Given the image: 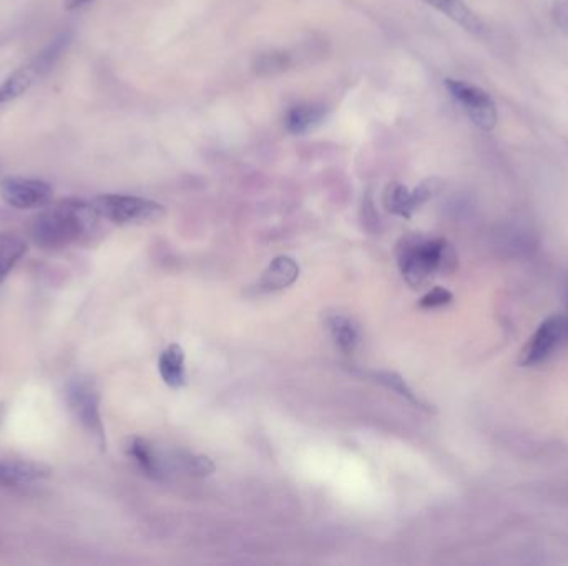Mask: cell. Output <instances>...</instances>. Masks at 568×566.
I'll use <instances>...</instances> for the list:
<instances>
[{"mask_svg": "<svg viewBox=\"0 0 568 566\" xmlns=\"http://www.w3.org/2000/svg\"><path fill=\"white\" fill-rule=\"evenodd\" d=\"M98 218L90 201L64 200L40 213L32 223V238L45 249H60L79 243L97 225Z\"/></svg>", "mask_w": 568, "mask_h": 566, "instance_id": "6da1fadb", "label": "cell"}, {"mask_svg": "<svg viewBox=\"0 0 568 566\" xmlns=\"http://www.w3.org/2000/svg\"><path fill=\"white\" fill-rule=\"evenodd\" d=\"M402 276L412 288H421L432 274H449L457 268L456 249L442 238L407 236L397 246Z\"/></svg>", "mask_w": 568, "mask_h": 566, "instance_id": "7a4b0ae2", "label": "cell"}, {"mask_svg": "<svg viewBox=\"0 0 568 566\" xmlns=\"http://www.w3.org/2000/svg\"><path fill=\"white\" fill-rule=\"evenodd\" d=\"M100 220L113 225H148L162 220L167 210L157 201L132 195H100L90 201Z\"/></svg>", "mask_w": 568, "mask_h": 566, "instance_id": "3957f363", "label": "cell"}, {"mask_svg": "<svg viewBox=\"0 0 568 566\" xmlns=\"http://www.w3.org/2000/svg\"><path fill=\"white\" fill-rule=\"evenodd\" d=\"M69 42V34L60 35L59 39H55L47 49L42 50L32 62L10 75L9 79L0 85V103L12 102L20 95H24L40 77H44L54 67Z\"/></svg>", "mask_w": 568, "mask_h": 566, "instance_id": "277c9868", "label": "cell"}, {"mask_svg": "<svg viewBox=\"0 0 568 566\" xmlns=\"http://www.w3.org/2000/svg\"><path fill=\"white\" fill-rule=\"evenodd\" d=\"M446 87L475 127L484 132L494 130L499 115L494 98L489 93L464 80L447 79Z\"/></svg>", "mask_w": 568, "mask_h": 566, "instance_id": "5b68a950", "label": "cell"}, {"mask_svg": "<svg viewBox=\"0 0 568 566\" xmlns=\"http://www.w3.org/2000/svg\"><path fill=\"white\" fill-rule=\"evenodd\" d=\"M67 402L75 419L84 425L98 440V444L105 445V429H103L102 410H100V394L97 386L90 379L79 377L70 382L67 387Z\"/></svg>", "mask_w": 568, "mask_h": 566, "instance_id": "8992f818", "label": "cell"}, {"mask_svg": "<svg viewBox=\"0 0 568 566\" xmlns=\"http://www.w3.org/2000/svg\"><path fill=\"white\" fill-rule=\"evenodd\" d=\"M0 196L7 205L17 210H37L49 205L54 198V188L37 178L9 176L0 181Z\"/></svg>", "mask_w": 568, "mask_h": 566, "instance_id": "52a82bcc", "label": "cell"}, {"mask_svg": "<svg viewBox=\"0 0 568 566\" xmlns=\"http://www.w3.org/2000/svg\"><path fill=\"white\" fill-rule=\"evenodd\" d=\"M125 452L137 464L138 469L153 480L167 479L170 472L178 467L177 454H163L162 450L142 437H130Z\"/></svg>", "mask_w": 568, "mask_h": 566, "instance_id": "ba28073f", "label": "cell"}, {"mask_svg": "<svg viewBox=\"0 0 568 566\" xmlns=\"http://www.w3.org/2000/svg\"><path fill=\"white\" fill-rule=\"evenodd\" d=\"M439 190H441V181L436 178L422 181L414 191L407 190L406 186L399 185V183H391L387 186L386 195H384V205L387 211H391L394 215L411 218L412 213L431 200Z\"/></svg>", "mask_w": 568, "mask_h": 566, "instance_id": "9c48e42d", "label": "cell"}, {"mask_svg": "<svg viewBox=\"0 0 568 566\" xmlns=\"http://www.w3.org/2000/svg\"><path fill=\"white\" fill-rule=\"evenodd\" d=\"M565 336H568V319L557 318V316L547 319L545 323L540 324L529 344L525 346L520 364L535 366L545 361Z\"/></svg>", "mask_w": 568, "mask_h": 566, "instance_id": "30bf717a", "label": "cell"}, {"mask_svg": "<svg viewBox=\"0 0 568 566\" xmlns=\"http://www.w3.org/2000/svg\"><path fill=\"white\" fill-rule=\"evenodd\" d=\"M50 470L42 464L20 462V460H0V485L22 487L40 482L49 477Z\"/></svg>", "mask_w": 568, "mask_h": 566, "instance_id": "8fae6325", "label": "cell"}, {"mask_svg": "<svg viewBox=\"0 0 568 566\" xmlns=\"http://www.w3.org/2000/svg\"><path fill=\"white\" fill-rule=\"evenodd\" d=\"M299 266L293 258L280 256L273 259L260 279V288L263 291H280L288 288L298 279Z\"/></svg>", "mask_w": 568, "mask_h": 566, "instance_id": "7c38bea8", "label": "cell"}, {"mask_svg": "<svg viewBox=\"0 0 568 566\" xmlns=\"http://www.w3.org/2000/svg\"><path fill=\"white\" fill-rule=\"evenodd\" d=\"M158 371L163 381L172 389H180L187 384V367L185 352L178 344L168 346L158 359Z\"/></svg>", "mask_w": 568, "mask_h": 566, "instance_id": "4fadbf2b", "label": "cell"}, {"mask_svg": "<svg viewBox=\"0 0 568 566\" xmlns=\"http://www.w3.org/2000/svg\"><path fill=\"white\" fill-rule=\"evenodd\" d=\"M422 2L439 10L447 19L454 20L457 25H461L462 29L471 34H480L484 30L482 20L469 9V5L464 0H422Z\"/></svg>", "mask_w": 568, "mask_h": 566, "instance_id": "5bb4252c", "label": "cell"}, {"mask_svg": "<svg viewBox=\"0 0 568 566\" xmlns=\"http://www.w3.org/2000/svg\"><path fill=\"white\" fill-rule=\"evenodd\" d=\"M326 110L323 105L318 103H301L296 107L289 108L286 117H284V125L286 130L293 135H303L318 127L323 122Z\"/></svg>", "mask_w": 568, "mask_h": 566, "instance_id": "9a60e30c", "label": "cell"}, {"mask_svg": "<svg viewBox=\"0 0 568 566\" xmlns=\"http://www.w3.org/2000/svg\"><path fill=\"white\" fill-rule=\"evenodd\" d=\"M328 327L336 346L344 354H353L358 349L359 342H361V329L353 319L344 314H333L328 318Z\"/></svg>", "mask_w": 568, "mask_h": 566, "instance_id": "2e32d148", "label": "cell"}, {"mask_svg": "<svg viewBox=\"0 0 568 566\" xmlns=\"http://www.w3.org/2000/svg\"><path fill=\"white\" fill-rule=\"evenodd\" d=\"M27 249L24 238L12 233H0V284L9 278L20 259L27 254Z\"/></svg>", "mask_w": 568, "mask_h": 566, "instance_id": "e0dca14e", "label": "cell"}, {"mask_svg": "<svg viewBox=\"0 0 568 566\" xmlns=\"http://www.w3.org/2000/svg\"><path fill=\"white\" fill-rule=\"evenodd\" d=\"M368 376L389 391L396 392L397 396H401L402 399H406L407 402H411L419 409H427V405L417 397L416 392L412 391L411 387L407 386V382L396 372H371Z\"/></svg>", "mask_w": 568, "mask_h": 566, "instance_id": "ac0fdd59", "label": "cell"}, {"mask_svg": "<svg viewBox=\"0 0 568 566\" xmlns=\"http://www.w3.org/2000/svg\"><path fill=\"white\" fill-rule=\"evenodd\" d=\"M452 298H454V296H452V293H449L447 289L434 288L421 299L419 306L424 309L442 308V306L451 303Z\"/></svg>", "mask_w": 568, "mask_h": 566, "instance_id": "d6986e66", "label": "cell"}, {"mask_svg": "<svg viewBox=\"0 0 568 566\" xmlns=\"http://www.w3.org/2000/svg\"><path fill=\"white\" fill-rule=\"evenodd\" d=\"M95 0H64L65 9L77 10L82 9L85 5L92 4Z\"/></svg>", "mask_w": 568, "mask_h": 566, "instance_id": "ffe728a7", "label": "cell"}, {"mask_svg": "<svg viewBox=\"0 0 568 566\" xmlns=\"http://www.w3.org/2000/svg\"><path fill=\"white\" fill-rule=\"evenodd\" d=\"M0 419H2V414H0Z\"/></svg>", "mask_w": 568, "mask_h": 566, "instance_id": "44dd1931", "label": "cell"}]
</instances>
